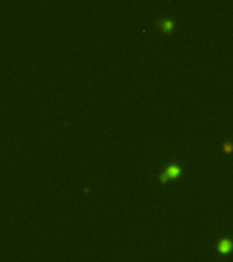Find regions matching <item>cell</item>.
I'll return each mask as SVG.
<instances>
[{"mask_svg": "<svg viewBox=\"0 0 233 262\" xmlns=\"http://www.w3.org/2000/svg\"><path fill=\"white\" fill-rule=\"evenodd\" d=\"M180 174H181V168L177 165V164H172V165H169L167 169L160 175V180L167 182L168 179H171V178H177Z\"/></svg>", "mask_w": 233, "mask_h": 262, "instance_id": "6da1fadb", "label": "cell"}, {"mask_svg": "<svg viewBox=\"0 0 233 262\" xmlns=\"http://www.w3.org/2000/svg\"><path fill=\"white\" fill-rule=\"evenodd\" d=\"M173 25H175V22H173L171 18L160 19V21L157 22V26H160L161 29L164 30V32H171V30L173 29Z\"/></svg>", "mask_w": 233, "mask_h": 262, "instance_id": "7a4b0ae2", "label": "cell"}, {"mask_svg": "<svg viewBox=\"0 0 233 262\" xmlns=\"http://www.w3.org/2000/svg\"><path fill=\"white\" fill-rule=\"evenodd\" d=\"M232 246H233L232 242L229 240L228 238H224V239H221L220 243H218V250L221 253H229L230 249H232Z\"/></svg>", "mask_w": 233, "mask_h": 262, "instance_id": "3957f363", "label": "cell"}, {"mask_svg": "<svg viewBox=\"0 0 233 262\" xmlns=\"http://www.w3.org/2000/svg\"><path fill=\"white\" fill-rule=\"evenodd\" d=\"M224 152H226V153H229V152H232L233 150V143L230 142V141H226V142L224 143Z\"/></svg>", "mask_w": 233, "mask_h": 262, "instance_id": "277c9868", "label": "cell"}]
</instances>
